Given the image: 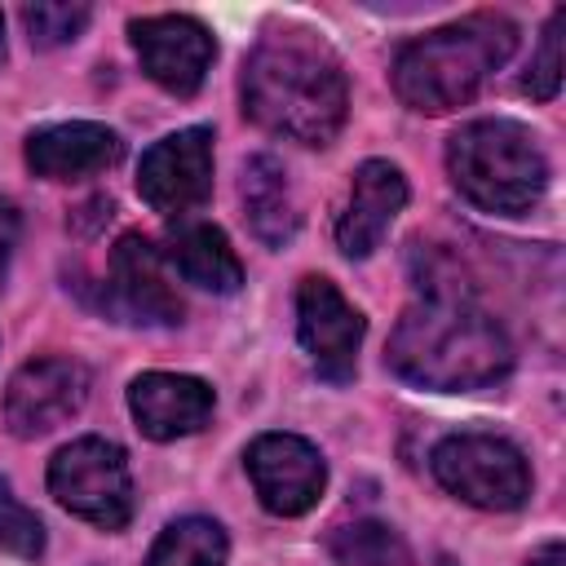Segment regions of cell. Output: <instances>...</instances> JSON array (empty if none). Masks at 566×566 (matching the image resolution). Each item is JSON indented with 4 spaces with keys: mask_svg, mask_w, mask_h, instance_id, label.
<instances>
[{
    "mask_svg": "<svg viewBox=\"0 0 566 566\" xmlns=\"http://www.w3.org/2000/svg\"><path fill=\"white\" fill-rule=\"evenodd\" d=\"M367 318L340 296L332 279H301L296 287V336L323 380H349L358 367V345H363Z\"/></svg>",
    "mask_w": 566,
    "mask_h": 566,
    "instance_id": "30bf717a",
    "label": "cell"
},
{
    "mask_svg": "<svg viewBox=\"0 0 566 566\" xmlns=\"http://www.w3.org/2000/svg\"><path fill=\"white\" fill-rule=\"evenodd\" d=\"M0 62H4V18H0Z\"/></svg>",
    "mask_w": 566,
    "mask_h": 566,
    "instance_id": "d4e9b609",
    "label": "cell"
},
{
    "mask_svg": "<svg viewBox=\"0 0 566 566\" xmlns=\"http://www.w3.org/2000/svg\"><path fill=\"white\" fill-rule=\"evenodd\" d=\"M407 203V177L389 159H367L354 168L345 203L336 212V248L345 256H371Z\"/></svg>",
    "mask_w": 566,
    "mask_h": 566,
    "instance_id": "7c38bea8",
    "label": "cell"
},
{
    "mask_svg": "<svg viewBox=\"0 0 566 566\" xmlns=\"http://www.w3.org/2000/svg\"><path fill=\"white\" fill-rule=\"evenodd\" d=\"M455 190L495 217L531 212L548 190V159L535 133L517 119H473L447 142Z\"/></svg>",
    "mask_w": 566,
    "mask_h": 566,
    "instance_id": "277c9868",
    "label": "cell"
},
{
    "mask_svg": "<svg viewBox=\"0 0 566 566\" xmlns=\"http://www.w3.org/2000/svg\"><path fill=\"white\" fill-rule=\"evenodd\" d=\"M88 367L66 354H44L22 363L4 389V424L18 438H40L66 424L88 402Z\"/></svg>",
    "mask_w": 566,
    "mask_h": 566,
    "instance_id": "ba28073f",
    "label": "cell"
},
{
    "mask_svg": "<svg viewBox=\"0 0 566 566\" xmlns=\"http://www.w3.org/2000/svg\"><path fill=\"white\" fill-rule=\"evenodd\" d=\"M128 411L137 429L155 442L199 433L212 420V389L199 376L181 371H142L128 385Z\"/></svg>",
    "mask_w": 566,
    "mask_h": 566,
    "instance_id": "4fadbf2b",
    "label": "cell"
},
{
    "mask_svg": "<svg viewBox=\"0 0 566 566\" xmlns=\"http://www.w3.org/2000/svg\"><path fill=\"white\" fill-rule=\"evenodd\" d=\"M124 155L119 137L106 124L93 119H71V124H53L27 137V168L44 181H80V177H97L106 172L115 159Z\"/></svg>",
    "mask_w": 566,
    "mask_h": 566,
    "instance_id": "5bb4252c",
    "label": "cell"
},
{
    "mask_svg": "<svg viewBox=\"0 0 566 566\" xmlns=\"http://www.w3.org/2000/svg\"><path fill=\"white\" fill-rule=\"evenodd\" d=\"M345 71L305 27H270L243 62V115L265 133L327 146L345 124Z\"/></svg>",
    "mask_w": 566,
    "mask_h": 566,
    "instance_id": "6da1fadb",
    "label": "cell"
},
{
    "mask_svg": "<svg viewBox=\"0 0 566 566\" xmlns=\"http://www.w3.org/2000/svg\"><path fill=\"white\" fill-rule=\"evenodd\" d=\"M248 478L256 500L274 513V517H301L318 504L323 486H327V464L318 455L314 442L296 438V433H261L248 455Z\"/></svg>",
    "mask_w": 566,
    "mask_h": 566,
    "instance_id": "8fae6325",
    "label": "cell"
},
{
    "mask_svg": "<svg viewBox=\"0 0 566 566\" xmlns=\"http://www.w3.org/2000/svg\"><path fill=\"white\" fill-rule=\"evenodd\" d=\"M389 367L438 394L486 389L509 376L513 345L504 327L464 296H424L402 310L389 336Z\"/></svg>",
    "mask_w": 566,
    "mask_h": 566,
    "instance_id": "7a4b0ae2",
    "label": "cell"
},
{
    "mask_svg": "<svg viewBox=\"0 0 566 566\" xmlns=\"http://www.w3.org/2000/svg\"><path fill=\"white\" fill-rule=\"evenodd\" d=\"M168 261H172V270H177L186 283H195V287H203V292L230 296V292H239V283H243V265H239V256H234L226 230L212 226V221L177 217V226L168 230Z\"/></svg>",
    "mask_w": 566,
    "mask_h": 566,
    "instance_id": "2e32d148",
    "label": "cell"
},
{
    "mask_svg": "<svg viewBox=\"0 0 566 566\" xmlns=\"http://www.w3.org/2000/svg\"><path fill=\"white\" fill-rule=\"evenodd\" d=\"M243 208H248V221H252L261 243L283 248L296 234L301 217H296V203H292V190H287V172H283L279 159L252 155L243 164Z\"/></svg>",
    "mask_w": 566,
    "mask_h": 566,
    "instance_id": "e0dca14e",
    "label": "cell"
},
{
    "mask_svg": "<svg viewBox=\"0 0 566 566\" xmlns=\"http://www.w3.org/2000/svg\"><path fill=\"white\" fill-rule=\"evenodd\" d=\"M517 49V27L504 13H473L447 22L394 57V93L424 115H447L478 97V88Z\"/></svg>",
    "mask_w": 566,
    "mask_h": 566,
    "instance_id": "3957f363",
    "label": "cell"
},
{
    "mask_svg": "<svg viewBox=\"0 0 566 566\" xmlns=\"http://www.w3.org/2000/svg\"><path fill=\"white\" fill-rule=\"evenodd\" d=\"M433 478L464 504L513 513L531 495L526 455L495 433H451L433 447Z\"/></svg>",
    "mask_w": 566,
    "mask_h": 566,
    "instance_id": "5b68a950",
    "label": "cell"
},
{
    "mask_svg": "<svg viewBox=\"0 0 566 566\" xmlns=\"http://www.w3.org/2000/svg\"><path fill=\"white\" fill-rule=\"evenodd\" d=\"M142 71L172 97H195L208 80V66L217 57V40L199 18L186 13H155L137 18L128 27Z\"/></svg>",
    "mask_w": 566,
    "mask_h": 566,
    "instance_id": "9c48e42d",
    "label": "cell"
},
{
    "mask_svg": "<svg viewBox=\"0 0 566 566\" xmlns=\"http://www.w3.org/2000/svg\"><path fill=\"white\" fill-rule=\"evenodd\" d=\"M230 539L212 517H177L159 531L142 566H226Z\"/></svg>",
    "mask_w": 566,
    "mask_h": 566,
    "instance_id": "ac0fdd59",
    "label": "cell"
},
{
    "mask_svg": "<svg viewBox=\"0 0 566 566\" xmlns=\"http://www.w3.org/2000/svg\"><path fill=\"white\" fill-rule=\"evenodd\" d=\"M88 18H93L88 4H66V0H44V4H27L22 9V22H27V35H31L35 49L71 44L88 27Z\"/></svg>",
    "mask_w": 566,
    "mask_h": 566,
    "instance_id": "ffe728a7",
    "label": "cell"
},
{
    "mask_svg": "<svg viewBox=\"0 0 566 566\" xmlns=\"http://www.w3.org/2000/svg\"><path fill=\"white\" fill-rule=\"evenodd\" d=\"M137 195L164 217H190L212 195V128H177L137 164Z\"/></svg>",
    "mask_w": 566,
    "mask_h": 566,
    "instance_id": "52a82bcc",
    "label": "cell"
},
{
    "mask_svg": "<svg viewBox=\"0 0 566 566\" xmlns=\"http://www.w3.org/2000/svg\"><path fill=\"white\" fill-rule=\"evenodd\" d=\"M557 88H562V9L548 18V27L539 35V53L531 57V66L522 75V93H531L539 102L557 97Z\"/></svg>",
    "mask_w": 566,
    "mask_h": 566,
    "instance_id": "7402d4cb",
    "label": "cell"
},
{
    "mask_svg": "<svg viewBox=\"0 0 566 566\" xmlns=\"http://www.w3.org/2000/svg\"><path fill=\"white\" fill-rule=\"evenodd\" d=\"M340 566H407V544L380 522H354L332 535Z\"/></svg>",
    "mask_w": 566,
    "mask_h": 566,
    "instance_id": "d6986e66",
    "label": "cell"
},
{
    "mask_svg": "<svg viewBox=\"0 0 566 566\" xmlns=\"http://www.w3.org/2000/svg\"><path fill=\"white\" fill-rule=\"evenodd\" d=\"M13 243H18V212H13V203L0 199V283H4V270L13 256Z\"/></svg>",
    "mask_w": 566,
    "mask_h": 566,
    "instance_id": "603a6c76",
    "label": "cell"
},
{
    "mask_svg": "<svg viewBox=\"0 0 566 566\" xmlns=\"http://www.w3.org/2000/svg\"><path fill=\"white\" fill-rule=\"evenodd\" d=\"M111 283L119 296V310L142 323H181V296L164 270V256L150 239L124 234L111 252Z\"/></svg>",
    "mask_w": 566,
    "mask_h": 566,
    "instance_id": "9a60e30c",
    "label": "cell"
},
{
    "mask_svg": "<svg viewBox=\"0 0 566 566\" xmlns=\"http://www.w3.org/2000/svg\"><path fill=\"white\" fill-rule=\"evenodd\" d=\"M0 553L27 557V562H35L44 553V522L9 491L4 478H0Z\"/></svg>",
    "mask_w": 566,
    "mask_h": 566,
    "instance_id": "44dd1931",
    "label": "cell"
},
{
    "mask_svg": "<svg viewBox=\"0 0 566 566\" xmlns=\"http://www.w3.org/2000/svg\"><path fill=\"white\" fill-rule=\"evenodd\" d=\"M526 566H566V548H562V539H548Z\"/></svg>",
    "mask_w": 566,
    "mask_h": 566,
    "instance_id": "cb8c5ba5",
    "label": "cell"
},
{
    "mask_svg": "<svg viewBox=\"0 0 566 566\" xmlns=\"http://www.w3.org/2000/svg\"><path fill=\"white\" fill-rule=\"evenodd\" d=\"M49 491L53 500L102 526V531H124L133 517V478H128V455L106 442V438H75L49 460Z\"/></svg>",
    "mask_w": 566,
    "mask_h": 566,
    "instance_id": "8992f818",
    "label": "cell"
}]
</instances>
